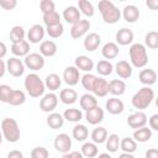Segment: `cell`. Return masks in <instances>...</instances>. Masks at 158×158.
Segmentation results:
<instances>
[{
	"label": "cell",
	"mask_w": 158,
	"mask_h": 158,
	"mask_svg": "<svg viewBox=\"0 0 158 158\" xmlns=\"http://www.w3.org/2000/svg\"><path fill=\"white\" fill-rule=\"evenodd\" d=\"M151 137H152V130L148 128V127H146V126H143V127H141V128H137V130H135V132H133V139H135L136 142L143 143V142L149 141Z\"/></svg>",
	"instance_id": "1f68e13d"
},
{
	"label": "cell",
	"mask_w": 158,
	"mask_h": 158,
	"mask_svg": "<svg viewBox=\"0 0 158 158\" xmlns=\"http://www.w3.org/2000/svg\"><path fill=\"white\" fill-rule=\"evenodd\" d=\"M23 64L31 70H40L44 67V57H42L40 53H28L25 57Z\"/></svg>",
	"instance_id": "8992f818"
},
{
	"label": "cell",
	"mask_w": 158,
	"mask_h": 158,
	"mask_svg": "<svg viewBox=\"0 0 158 158\" xmlns=\"http://www.w3.org/2000/svg\"><path fill=\"white\" fill-rule=\"evenodd\" d=\"M146 158H158V149L149 148L146 151Z\"/></svg>",
	"instance_id": "db71d44e"
},
{
	"label": "cell",
	"mask_w": 158,
	"mask_h": 158,
	"mask_svg": "<svg viewBox=\"0 0 158 158\" xmlns=\"http://www.w3.org/2000/svg\"><path fill=\"white\" fill-rule=\"evenodd\" d=\"M106 138H107V131H106L105 127L99 126V127H96V128L93 130V132H91V139H93V142L95 144L104 143L106 141Z\"/></svg>",
	"instance_id": "836d02e7"
},
{
	"label": "cell",
	"mask_w": 158,
	"mask_h": 158,
	"mask_svg": "<svg viewBox=\"0 0 158 158\" xmlns=\"http://www.w3.org/2000/svg\"><path fill=\"white\" fill-rule=\"evenodd\" d=\"M94 95L99 96V98H104L109 94V81L104 78H98L96 77V80L94 83V86H93V90Z\"/></svg>",
	"instance_id": "d6986e66"
},
{
	"label": "cell",
	"mask_w": 158,
	"mask_h": 158,
	"mask_svg": "<svg viewBox=\"0 0 158 158\" xmlns=\"http://www.w3.org/2000/svg\"><path fill=\"white\" fill-rule=\"evenodd\" d=\"M1 133H2V137L7 141V142H11V143H15L20 139V136H21V132H20V127H19V123L15 118H10V117H6L1 121Z\"/></svg>",
	"instance_id": "277c9868"
},
{
	"label": "cell",
	"mask_w": 158,
	"mask_h": 158,
	"mask_svg": "<svg viewBox=\"0 0 158 158\" xmlns=\"http://www.w3.org/2000/svg\"><path fill=\"white\" fill-rule=\"evenodd\" d=\"M130 59L131 65L135 68H143L148 63V54L147 49L142 43H133L130 47Z\"/></svg>",
	"instance_id": "5b68a950"
},
{
	"label": "cell",
	"mask_w": 158,
	"mask_h": 158,
	"mask_svg": "<svg viewBox=\"0 0 158 158\" xmlns=\"http://www.w3.org/2000/svg\"><path fill=\"white\" fill-rule=\"evenodd\" d=\"M57 44L56 42L47 40V41H42L41 46H40V54L42 57H53L57 53Z\"/></svg>",
	"instance_id": "603a6c76"
},
{
	"label": "cell",
	"mask_w": 158,
	"mask_h": 158,
	"mask_svg": "<svg viewBox=\"0 0 158 158\" xmlns=\"http://www.w3.org/2000/svg\"><path fill=\"white\" fill-rule=\"evenodd\" d=\"M12 90H14V89H12L11 86L6 85V84L0 85V101L9 104V100H10V96H11Z\"/></svg>",
	"instance_id": "7dc6e473"
},
{
	"label": "cell",
	"mask_w": 158,
	"mask_h": 158,
	"mask_svg": "<svg viewBox=\"0 0 158 158\" xmlns=\"http://www.w3.org/2000/svg\"><path fill=\"white\" fill-rule=\"evenodd\" d=\"M0 6L4 10H14L17 6L16 0H0Z\"/></svg>",
	"instance_id": "f907efd6"
},
{
	"label": "cell",
	"mask_w": 158,
	"mask_h": 158,
	"mask_svg": "<svg viewBox=\"0 0 158 158\" xmlns=\"http://www.w3.org/2000/svg\"><path fill=\"white\" fill-rule=\"evenodd\" d=\"M59 99H60V101L63 102V104H65V105H72V104H74L75 101H77V99H78V93L74 90V89H63V90H60V93H59Z\"/></svg>",
	"instance_id": "83f0119b"
},
{
	"label": "cell",
	"mask_w": 158,
	"mask_h": 158,
	"mask_svg": "<svg viewBox=\"0 0 158 158\" xmlns=\"http://www.w3.org/2000/svg\"><path fill=\"white\" fill-rule=\"evenodd\" d=\"M1 142H2V133H1V130H0V144H1Z\"/></svg>",
	"instance_id": "6125c7cd"
},
{
	"label": "cell",
	"mask_w": 158,
	"mask_h": 158,
	"mask_svg": "<svg viewBox=\"0 0 158 158\" xmlns=\"http://www.w3.org/2000/svg\"><path fill=\"white\" fill-rule=\"evenodd\" d=\"M78 7H79L78 9L79 12L84 14L85 16H88V17L94 16L95 10H94V6H93V4L90 1H88V0H79L78 1Z\"/></svg>",
	"instance_id": "60d3db41"
},
{
	"label": "cell",
	"mask_w": 158,
	"mask_h": 158,
	"mask_svg": "<svg viewBox=\"0 0 158 158\" xmlns=\"http://www.w3.org/2000/svg\"><path fill=\"white\" fill-rule=\"evenodd\" d=\"M112 69H114V65L111 64V62L106 60V59H102V60H99L98 64H96V72L102 75V77H107L112 73Z\"/></svg>",
	"instance_id": "8d00e7d4"
},
{
	"label": "cell",
	"mask_w": 158,
	"mask_h": 158,
	"mask_svg": "<svg viewBox=\"0 0 158 158\" xmlns=\"http://www.w3.org/2000/svg\"><path fill=\"white\" fill-rule=\"evenodd\" d=\"M49 153L44 147H35L31 151V158H48Z\"/></svg>",
	"instance_id": "c3c4849f"
},
{
	"label": "cell",
	"mask_w": 158,
	"mask_h": 158,
	"mask_svg": "<svg viewBox=\"0 0 158 158\" xmlns=\"http://www.w3.org/2000/svg\"><path fill=\"white\" fill-rule=\"evenodd\" d=\"M90 28V22L89 20H79L77 23L72 25L70 27V37L77 40V38H80L83 37Z\"/></svg>",
	"instance_id": "9c48e42d"
},
{
	"label": "cell",
	"mask_w": 158,
	"mask_h": 158,
	"mask_svg": "<svg viewBox=\"0 0 158 158\" xmlns=\"http://www.w3.org/2000/svg\"><path fill=\"white\" fill-rule=\"evenodd\" d=\"M79 101H80V107H81L83 110H85V111H88V110H90V109L98 106V99H96L94 95L89 94V93L83 94V95L80 96V100H79Z\"/></svg>",
	"instance_id": "4dcf8cb0"
},
{
	"label": "cell",
	"mask_w": 158,
	"mask_h": 158,
	"mask_svg": "<svg viewBox=\"0 0 158 158\" xmlns=\"http://www.w3.org/2000/svg\"><path fill=\"white\" fill-rule=\"evenodd\" d=\"M144 43H146V46L148 48L157 49L158 48V32L157 31H149L148 33H146V36H144Z\"/></svg>",
	"instance_id": "7bdbcfd3"
},
{
	"label": "cell",
	"mask_w": 158,
	"mask_h": 158,
	"mask_svg": "<svg viewBox=\"0 0 158 158\" xmlns=\"http://www.w3.org/2000/svg\"><path fill=\"white\" fill-rule=\"evenodd\" d=\"M6 70L10 73V75L19 78L25 72V64L23 62L17 58V57H11L7 62H6Z\"/></svg>",
	"instance_id": "52a82bcc"
},
{
	"label": "cell",
	"mask_w": 158,
	"mask_h": 158,
	"mask_svg": "<svg viewBox=\"0 0 158 158\" xmlns=\"http://www.w3.org/2000/svg\"><path fill=\"white\" fill-rule=\"evenodd\" d=\"M100 43H101V37H100L96 32H91V33H89V35L85 36L83 44H84V48H85L86 51L94 52L95 49L99 48Z\"/></svg>",
	"instance_id": "2e32d148"
},
{
	"label": "cell",
	"mask_w": 158,
	"mask_h": 158,
	"mask_svg": "<svg viewBox=\"0 0 158 158\" xmlns=\"http://www.w3.org/2000/svg\"><path fill=\"white\" fill-rule=\"evenodd\" d=\"M126 91V83L121 79H112L109 83V93L115 96H120Z\"/></svg>",
	"instance_id": "4316f807"
},
{
	"label": "cell",
	"mask_w": 158,
	"mask_h": 158,
	"mask_svg": "<svg viewBox=\"0 0 158 158\" xmlns=\"http://www.w3.org/2000/svg\"><path fill=\"white\" fill-rule=\"evenodd\" d=\"M85 120L90 125H98L104 120V110L98 105L88 111H85Z\"/></svg>",
	"instance_id": "4fadbf2b"
},
{
	"label": "cell",
	"mask_w": 158,
	"mask_h": 158,
	"mask_svg": "<svg viewBox=\"0 0 158 158\" xmlns=\"http://www.w3.org/2000/svg\"><path fill=\"white\" fill-rule=\"evenodd\" d=\"M147 123V115L143 111H136L127 117V125L131 128H141Z\"/></svg>",
	"instance_id": "8fae6325"
},
{
	"label": "cell",
	"mask_w": 158,
	"mask_h": 158,
	"mask_svg": "<svg viewBox=\"0 0 158 158\" xmlns=\"http://www.w3.org/2000/svg\"><path fill=\"white\" fill-rule=\"evenodd\" d=\"M62 158H84L83 154L78 151H73V152H68V153H64Z\"/></svg>",
	"instance_id": "f5cc1de1"
},
{
	"label": "cell",
	"mask_w": 158,
	"mask_h": 158,
	"mask_svg": "<svg viewBox=\"0 0 158 158\" xmlns=\"http://www.w3.org/2000/svg\"><path fill=\"white\" fill-rule=\"evenodd\" d=\"M72 147V138L67 133H59L54 138V148L60 153H68Z\"/></svg>",
	"instance_id": "30bf717a"
},
{
	"label": "cell",
	"mask_w": 158,
	"mask_h": 158,
	"mask_svg": "<svg viewBox=\"0 0 158 158\" xmlns=\"http://www.w3.org/2000/svg\"><path fill=\"white\" fill-rule=\"evenodd\" d=\"M105 142H106V148L110 153H115L120 148V137L116 133L109 135V137L106 138Z\"/></svg>",
	"instance_id": "ab89813d"
},
{
	"label": "cell",
	"mask_w": 158,
	"mask_h": 158,
	"mask_svg": "<svg viewBox=\"0 0 158 158\" xmlns=\"http://www.w3.org/2000/svg\"><path fill=\"white\" fill-rule=\"evenodd\" d=\"M153 99H154L153 89L149 86H143L138 91L135 93V95L131 99V104L135 109H137L138 111H142L152 104Z\"/></svg>",
	"instance_id": "7a4b0ae2"
},
{
	"label": "cell",
	"mask_w": 158,
	"mask_h": 158,
	"mask_svg": "<svg viewBox=\"0 0 158 158\" xmlns=\"http://www.w3.org/2000/svg\"><path fill=\"white\" fill-rule=\"evenodd\" d=\"M139 15H141L139 14V10L135 5H126L123 7V10H122V16H123L125 21L128 22V23L136 22L139 19Z\"/></svg>",
	"instance_id": "ffe728a7"
},
{
	"label": "cell",
	"mask_w": 158,
	"mask_h": 158,
	"mask_svg": "<svg viewBox=\"0 0 158 158\" xmlns=\"http://www.w3.org/2000/svg\"><path fill=\"white\" fill-rule=\"evenodd\" d=\"M42 19H43V22H44V25L47 27L60 23V16H59V14L56 10L54 11H51L48 14H43V17Z\"/></svg>",
	"instance_id": "b9f144b4"
},
{
	"label": "cell",
	"mask_w": 158,
	"mask_h": 158,
	"mask_svg": "<svg viewBox=\"0 0 158 158\" xmlns=\"http://www.w3.org/2000/svg\"><path fill=\"white\" fill-rule=\"evenodd\" d=\"M62 85V79L59 78L58 74L56 73H51L46 77V80H44V86L47 89H49L51 91H56L60 88Z\"/></svg>",
	"instance_id": "f1b7e54d"
},
{
	"label": "cell",
	"mask_w": 158,
	"mask_h": 158,
	"mask_svg": "<svg viewBox=\"0 0 158 158\" xmlns=\"http://www.w3.org/2000/svg\"><path fill=\"white\" fill-rule=\"evenodd\" d=\"M95 80H96V75H94V74H91V73H85V74L81 77V85H83V88H84L85 90L91 91Z\"/></svg>",
	"instance_id": "f6af8a7d"
},
{
	"label": "cell",
	"mask_w": 158,
	"mask_h": 158,
	"mask_svg": "<svg viewBox=\"0 0 158 158\" xmlns=\"http://www.w3.org/2000/svg\"><path fill=\"white\" fill-rule=\"evenodd\" d=\"M47 125L52 130H58L64 125V117L63 115L58 112H51L47 117Z\"/></svg>",
	"instance_id": "f546056e"
},
{
	"label": "cell",
	"mask_w": 158,
	"mask_h": 158,
	"mask_svg": "<svg viewBox=\"0 0 158 158\" xmlns=\"http://www.w3.org/2000/svg\"><path fill=\"white\" fill-rule=\"evenodd\" d=\"M11 52L15 57H26L30 53V43L27 41H21L17 43H12L11 46Z\"/></svg>",
	"instance_id": "d4e9b609"
},
{
	"label": "cell",
	"mask_w": 158,
	"mask_h": 158,
	"mask_svg": "<svg viewBox=\"0 0 158 158\" xmlns=\"http://www.w3.org/2000/svg\"><path fill=\"white\" fill-rule=\"evenodd\" d=\"M43 37H44V28L41 25L36 23L30 27L27 32V38L31 43H38L43 40Z\"/></svg>",
	"instance_id": "9a60e30c"
},
{
	"label": "cell",
	"mask_w": 158,
	"mask_h": 158,
	"mask_svg": "<svg viewBox=\"0 0 158 158\" xmlns=\"http://www.w3.org/2000/svg\"><path fill=\"white\" fill-rule=\"evenodd\" d=\"M63 19L68 22V23H77L79 20H80V12L78 10V7L75 6H68L64 9L63 11Z\"/></svg>",
	"instance_id": "484cf974"
},
{
	"label": "cell",
	"mask_w": 158,
	"mask_h": 158,
	"mask_svg": "<svg viewBox=\"0 0 158 158\" xmlns=\"http://www.w3.org/2000/svg\"><path fill=\"white\" fill-rule=\"evenodd\" d=\"M98 146L94 143V142H85L83 146H81V154L83 157H86V158H94L98 156Z\"/></svg>",
	"instance_id": "d590c367"
},
{
	"label": "cell",
	"mask_w": 158,
	"mask_h": 158,
	"mask_svg": "<svg viewBox=\"0 0 158 158\" xmlns=\"http://www.w3.org/2000/svg\"><path fill=\"white\" fill-rule=\"evenodd\" d=\"M23 85H25L27 94L31 98H40L44 95V90H46L44 81H42V79L36 73L27 74L25 78Z\"/></svg>",
	"instance_id": "3957f363"
},
{
	"label": "cell",
	"mask_w": 158,
	"mask_h": 158,
	"mask_svg": "<svg viewBox=\"0 0 158 158\" xmlns=\"http://www.w3.org/2000/svg\"><path fill=\"white\" fill-rule=\"evenodd\" d=\"M72 135H73V137H74L77 141L83 142V141H85V139L88 138V136H89V130L86 128L85 125L78 123V125H75V126L73 127Z\"/></svg>",
	"instance_id": "d6a6232c"
},
{
	"label": "cell",
	"mask_w": 158,
	"mask_h": 158,
	"mask_svg": "<svg viewBox=\"0 0 158 158\" xmlns=\"http://www.w3.org/2000/svg\"><path fill=\"white\" fill-rule=\"evenodd\" d=\"M138 79L146 86H151L157 80V73H156L154 69H149V68L148 69H142L138 74Z\"/></svg>",
	"instance_id": "7402d4cb"
},
{
	"label": "cell",
	"mask_w": 158,
	"mask_h": 158,
	"mask_svg": "<svg viewBox=\"0 0 158 158\" xmlns=\"http://www.w3.org/2000/svg\"><path fill=\"white\" fill-rule=\"evenodd\" d=\"M133 41V32L130 28L122 27L116 32V42L121 46H127Z\"/></svg>",
	"instance_id": "44dd1931"
},
{
	"label": "cell",
	"mask_w": 158,
	"mask_h": 158,
	"mask_svg": "<svg viewBox=\"0 0 158 158\" xmlns=\"http://www.w3.org/2000/svg\"><path fill=\"white\" fill-rule=\"evenodd\" d=\"M74 67L78 70H83L85 73H90L94 69V62L88 56H78L74 60Z\"/></svg>",
	"instance_id": "5bb4252c"
},
{
	"label": "cell",
	"mask_w": 158,
	"mask_h": 158,
	"mask_svg": "<svg viewBox=\"0 0 158 158\" xmlns=\"http://www.w3.org/2000/svg\"><path fill=\"white\" fill-rule=\"evenodd\" d=\"M105 107H106L109 114H111V115H120L123 111L125 105H123L122 100H120L117 98H110V99L106 100Z\"/></svg>",
	"instance_id": "e0dca14e"
},
{
	"label": "cell",
	"mask_w": 158,
	"mask_h": 158,
	"mask_svg": "<svg viewBox=\"0 0 158 158\" xmlns=\"http://www.w3.org/2000/svg\"><path fill=\"white\" fill-rule=\"evenodd\" d=\"M149 127L151 130L158 131V114H154L149 117Z\"/></svg>",
	"instance_id": "816d5d0a"
},
{
	"label": "cell",
	"mask_w": 158,
	"mask_h": 158,
	"mask_svg": "<svg viewBox=\"0 0 158 158\" xmlns=\"http://www.w3.org/2000/svg\"><path fill=\"white\" fill-rule=\"evenodd\" d=\"M40 9H41L42 14H48V12L56 10V5L52 0H42L40 2Z\"/></svg>",
	"instance_id": "681fc988"
},
{
	"label": "cell",
	"mask_w": 158,
	"mask_h": 158,
	"mask_svg": "<svg viewBox=\"0 0 158 158\" xmlns=\"http://www.w3.org/2000/svg\"><path fill=\"white\" fill-rule=\"evenodd\" d=\"M132 65L127 60H118L115 65V72L121 79H128L132 75Z\"/></svg>",
	"instance_id": "ac0fdd59"
},
{
	"label": "cell",
	"mask_w": 158,
	"mask_h": 158,
	"mask_svg": "<svg viewBox=\"0 0 158 158\" xmlns=\"http://www.w3.org/2000/svg\"><path fill=\"white\" fill-rule=\"evenodd\" d=\"M7 158H23V154H22V152L14 149V151H10L7 153Z\"/></svg>",
	"instance_id": "11a10c76"
},
{
	"label": "cell",
	"mask_w": 158,
	"mask_h": 158,
	"mask_svg": "<svg viewBox=\"0 0 158 158\" xmlns=\"http://www.w3.org/2000/svg\"><path fill=\"white\" fill-rule=\"evenodd\" d=\"M25 38V30L22 26H14L10 31V40L12 43H17L23 41Z\"/></svg>",
	"instance_id": "ee69618b"
},
{
	"label": "cell",
	"mask_w": 158,
	"mask_h": 158,
	"mask_svg": "<svg viewBox=\"0 0 158 158\" xmlns=\"http://www.w3.org/2000/svg\"><path fill=\"white\" fill-rule=\"evenodd\" d=\"M5 72H6V64L4 63V60H2V59H0V78H2V77H4Z\"/></svg>",
	"instance_id": "680465c9"
},
{
	"label": "cell",
	"mask_w": 158,
	"mask_h": 158,
	"mask_svg": "<svg viewBox=\"0 0 158 158\" xmlns=\"http://www.w3.org/2000/svg\"><path fill=\"white\" fill-rule=\"evenodd\" d=\"M6 53H7L6 44H5L4 42H1V41H0V59H1V58H4V57L6 56Z\"/></svg>",
	"instance_id": "6f0895ef"
},
{
	"label": "cell",
	"mask_w": 158,
	"mask_h": 158,
	"mask_svg": "<svg viewBox=\"0 0 158 158\" xmlns=\"http://www.w3.org/2000/svg\"><path fill=\"white\" fill-rule=\"evenodd\" d=\"M118 52H120V49H118V46H117V43H115V42H107V43H105L104 46H102V49H101V54H102V57L107 60V59H114V58H116L117 56H118Z\"/></svg>",
	"instance_id": "cb8c5ba5"
},
{
	"label": "cell",
	"mask_w": 158,
	"mask_h": 158,
	"mask_svg": "<svg viewBox=\"0 0 158 158\" xmlns=\"http://www.w3.org/2000/svg\"><path fill=\"white\" fill-rule=\"evenodd\" d=\"M98 7H99V11H100L101 17L105 23L114 25V23L118 22L120 17H121V11L115 6V4L112 1L101 0V1H99Z\"/></svg>",
	"instance_id": "6da1fadb"
},
{
	"label": "cell",
	"mask_w": 158,
	"mask_h": 158,
	"mask_svg": "<svg viewBox=\"0 0 158 158\" xmlns=\"http://www.w3.org/2000/svg\"><path fill=\"white\" fill-rule=\"evenodd\" d=\"M63 117L69 122H79L83 118V114L79 109H67L63 114Z\"/></svg>",
	"instance_id": "f35d334b"
},
{
	"label": "cell",
	"mask_w": 158,
	"mask_h": 158,
	"mask_svg": "<svg viewBox=\"0 0 158 158\" xmlns=\"http://www.w3.org/2000/svg\"><path fill=\"white\" fill-rule=\"evenodd\" d=\"M26 101V95L22 90H12L11 93V96H10V100H9V104L12 105V106H20L22 105L23 102Z\"/></svg>",
	"instance_id": "74e56055"
},
{
	"label": "cell",
	"mask_w": 158,
	"mask_h": 158,
	"mask_svg": "<svg viewBox=\"0 0 158 158\" xmlns=\"http://www.w3.org/2000/svg\"><path fill=\"white\" fill-rule=\"evenodd\" d=\"M120 148L123 151V153H133L137 149V142L131 137H125L120 141Z\"/></svg>",
	"instance_id": "e575fe53"
},
{
	"label": "cell",
	"mask_w": 158,
	"mask_h": 158,
	"mask_svg": "<svg viewBox=\"0 0 158 158\" xmlns=\"http://www.w3.org/2000/svg\"><path fill=\"white\" fill-rule=\"evenodd\" d=\"M46 32H47V35H48L49 37H52V38H59V37L63 35V32H64V27H63V25H62V22H60V23H58V25L47 27V28H46Z\"/></svg>",
	"instance_id": "bcb514c9"
},
{
	"label": "cell",
	"mask_w": 158,
	"mask_h": 158,
	"mask_svg": "<svg viewBox=\"0 0 158 158\" xmlns=\"http://www.w3.org/2000/svg\"><path fill=\"white\" fill-rule=\"evenodd\" d=\"M79 70L74 67V65H69L64 69L63 72V79L65 81V84H68L69 86H74L79 83Z\"/></svg>",
	"instance_id": "7c38bea8"
},
{
	"label": "cell",
	"mask_w": 158,
	"mask_h": 158,
	"mask_svg": "<svg viewBox=\"0 0 158 158\" xmlns=\"http://www.w3.org/2000/svg\"><path fill=\"white\" fill-rule=\"evenodd\" d=\"M58 105V96L54 93L44 94L40 101V109L43 112H52Z\"/></svg>",
	"instance_id": "ba28073f"
},
{
	"label": "cell",
	"mask_w": 158,
	"mask_h": 158,
	"mask_svg": "<svg viewBox=\"0 0 158 158\" xmlns=\"http://www.w3.org/2000/svg\"><path fill=\"white\" fill-rule=\"evenodd\" d=\"M118 158H135L131 153H121L120 156H118Z\"/></svg>",
	"instance_id": "91938a15"
},
{
	"label": "cell",
	"mask_w": 158,
	"mask_h": 158,
	"mask_svg": "<svg viewBox=\"0 0 158 158\" xmlns=\"http://www.w3.org/2000/svg\"><path fill=\"white\" fill-rule=\"evenodd\" d=\"M146 5L151 10H157V7H158V0H148V1H146Z\"/></svg>",
	"instance_id": "9f6ffc18"
},
{
	"label": "cell",
	"mask_w": 158,
	"mask_h": 158,
	"mask_svg": "<svg viewBox=\"0 0 158 158\" xmlns=\"http://www.w3.org/2000/svg\"><path fill=\"white\" fill-rule=\"evenodd\" d=\"M98 158H112L109 153H101V154H99V157Z\"/></svg>",
	"instance_id": "94428289"
}]
</instances>
